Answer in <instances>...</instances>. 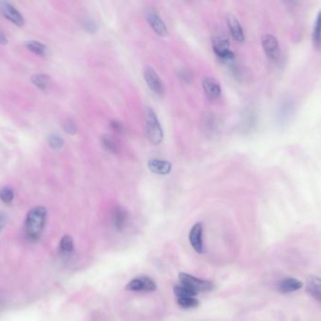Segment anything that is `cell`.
Returning <instances> with one entry per match:
<instances>
[{"instance_id": "6da1fadb", "label": "cell", "mask_w": 321, "mask_h": 321, "mask_svg": "<svg viewBox=\"0 0 321 321\" xmlns=\"http://www.w3.org/2000/svg\"><path fill=\"white\" fill-rule=\"evenodd\" d=\"M46 220L47 210L44 207L38 206L31 209L27 215L24 225L27 238L32 241L40 239L41 233L45 228Z\"/></svg>"}, {"instance_id": "7a4b0ae2", "label": "cell", "mask_w": 321, "mask_h": 321, "mask_svg": "<svg viewBox=\"0 0 321 321\" xmlns=\"http://www.w3.org/2000/svg\"><path fill=\"white\" fill-rule=\"evenodd\" d=\"M145 124L146 136L149 141L154 146L161 144L164 138V132L155 112L151 108H147L146 110Z\"/></svg>"}, {"instance_id": "3957f363", "label": "cell", "mask_w": 321, "mask_h": 321, "mask_svg": "<svg viewBox=\"0 0 321 321\" xmlns=\"http://www.w3.org/2000/svg\"><path fill=\"white\" fill-rule=\"evenodd\" d=\"M179 279L181 285L187 286L195 293L211 291L214 287L213 284L210 281L201 280L193 275H187L184 273H181L179 275Z\"/></svg>"}, {"instance_id": "277c9868", "label": "cell", "mask_w": 321, "mask_h": 321, "mask_svg": "<svg viewBox=\"0 0 321 321\" xmlns=\"http://www.w3.org/2000/svg\"><path fill=\"white\" fill-rule=\"evenodd\" d=\"M212 49L217 57L224 62H231L235 59V55L230 50L229 41L225 36H217L213 39Z\"/></svg>"}, {"instance_id": "5b68a950", "label": "cell", "mask_w": 321, "mask_h": 321, "mask_svg": "<svg viewBox=\"0 0 321 321\" xmlns=\"http://www.w3.org/2000/svg\"><path fill=\"white\" fill-rule=\"evenodd\" d=\"M0 13L3 17L17 27H23L24 18L15 7L6 0H0Z\"/></svg>"}, {"instance_id": "8992f818", "label": "cell", "mask_w": 321, "mask_h": 321, "mask_svg": "<svg viewBox=\"0 0 321 321\" xmlns=\"http://www.w3.org/2000/svg\"><path fill=\"white\" fill-rule=\"evenodd\" d=\"M157 286L154 280L149 276H139L129 282L126 289L130 291L151 292L156 290Z\"/></svg>"}, {"instance_id": "52a82bcc", "label": "cell", "mask_w": 321, "mask_h": 321, "mask_svg": "<svg viewBox=\"0 0 321 321\" xmlns=\"http://www.w3.org/2000/svg\"><path fill=\"white\" fill-rule=\"evenodd\" d=\"M144 78L146 85L151 88L152 92L157 94L159 96H162L164 93V83L160 76H158L156 70L152 67H147L144 70Z\"/></svg>"}, {"instance_id": "ba28073f", "label": "cell", "mask_w": 321, "mask_h": 321, "mask_svg": "<svg viewBox=\"0 0 321 321\" xmlns=\"http://www.w3.org/2000/svg\"><path fill=\"white\" fill-rule=\"evenodd\" d=\"M261 41H262L264 51L269 59L277 60L280 58V47L275 36L269 35V34L262 36Z\"/></svg>"}, {"instance_id": "9c48e42d", "label": "cell", "mask_w": 321, "mask_h": 321, "mask_svg": "<svg viewBox=\"0 0 321 321\" xmlns=\"http://www.w3.org/2000/svg\"><path fill=\"white\" fill-rule=\"evenodd\" d=\"M146 17L147 23H150L152 30H154L158 35L161 37L166 36L167 34L166 26L164 23L163 19L159 16L158 12L154 9H150L146 11Z\"/></svg>"}, {"instance_id": "30bf717a", "label": "cell", "mask_w": 321, "mask_h": 321, "mask_svg": "<svg viewBox=\"0 0 321 321\" xmlns=\"http://www.w3.org/2000/svg\"><path fill=\"white\" fill-rule=\"evenodd\" d=\"M202 86H203L205 94H206L208 99L214 101L221 96L222 88H221V85L219 84L216 79H214L212 77H206L202 82Z\"/></svg>"}, {"instance_id": "8fae6325", "label": "cell", "mask_w": 321, "mask_h": 321, "mask_svg": "<svg viewBox=\"0 0 321 321\" xmlns=\"http://www.w3.org/2000/svg\"><path fill=\"white\" fill-rule=\"evenodd\" d=\"M203 226L201 223H197L193 226L189 234L190 242L193 246L194 251L199 254L203 253Z\"/></svg>"}, {"instance_id": "7c38bea8", "label": "cell", "mask_w": 321, "mask_h": 321, "mask_svg": "<svg viewBox=\"0 0 321 321\" xmlns=\"http://www.w3.org/2000/svg\"><path fill=\"white\" fill-rule=\"evenodd\" d=\"M149 169L154 174L158 175H167L172 170V164L167 161L160 159H152L147 163Z\"/></svg>"}, {"instance_id": "4fadbf2b", "label": "cell", "mask_w": 321, "mask_h": 321, "mask_svg": "<svg viewBox=\"0 0 321 321\" xmlns=\"http://www.w3.org/2000/svg\"><path fill=\"white\" fill-rule=\"evenodd\" d=\"M304 286L303 282L296 279V278H286L279 282L278 284V290L281 293H292V292L298 291Z\"/></svg>"}, {"instance_id": "5bb4252c", "label": "cell", "mask_w": 321, "mask_h": 321, "mask_svg": "<svg viewBox=\"0 0 321 321\" xmlns=\"http://www.w3.org/2000/svg\"><path fill=\"white\" fill-rule=\"evenodd\" d=\"M228 26L234 40L238 41L239 43L243 42L244 41V32H243V30H242L240 23H239V21L232 15H230L228 18Z\"/></svg>"}, {"instance_id": "9a60e30c", "label": "cell", "mask_w": 321, "mask_h": 321, "mask_svg": "<svg viewBox=\"0 0 321 321\" xmlns=\"http://www.w3.org/2000/svg\"><path fill=\"white\" fill-rule=\"evenodd\" d=\"M307 291L316 301L321 303V278L315 275H310L307 278Z\"/></svg>"}, {"instance_id": "2e32d148", "label": "cell", "mask_w": 321, "mask_h": 321, "mask_svg": "<svg viewBox=\"0 0 321 321\" xmlns=\"http://www.w3.org/2000/svg\"><path fill=\"white\" fill-rule=\"evenodd\" d=\"M113 222L115 228L121 231L128 223V212L122 208L117 207L113 211Z\"/></svg>"}, {"instance_id": "e0dca14e", "label": "cell", "mask_w": 321, "mask_h": 321, "mask_svg": "<svg viewBox=\"0 0 321 321\" xmlns=\"http://www.w3.org/2000/svg\"><path fill=\"white\" fill-rule=\"evenodd\" d=\"M24 46L30 52L35 54L37 56H41V57H44L46 55L47 52H48L46 45L41 43L40 41H26L24 42Z\"/></svg>"}, {"instance_id": "ac0fdd59", "label": "cell", "mask_w": 321, "mask_h": 321, "mask_svg": "<svg viewBox=\"0 0 321 321\" xmlns=\"http://www.w3.org/2000/svg\"><path fill=\"white\" fill-rule=\"evenodd\" d=\"M50 76L44 73H38L31 77V82L41 90H46L50 85Z\"/></svg>"}, {"instance_id": "d6986e66", "label": "cell", "mask_w": 321, "mask_h": 321, "mask_svg": "<svg viewBox=\"0 0 321 321\" xmlns=\"http://www.w3.org/2000/svg\"><path fill=\"white\" fill-rule=\"evenodd\" d=\"M102 144L107 152L111 153H117L119 146L116 139L111 135H105L102 137Z\"/></svg>"}, {"instance_id": "ffe728a7", "label": "cell", "mask_w": 321, "mask_h": 321, "mask_svg": "<svg viewBox=\"0 0 321 321\" xmlns=\"http://www.w3.org/2000/svg\"><path fill=\"white\" fill-rule=\"evenodd\" d=\"M313 42L316 48L321 46V12L318 13L315 20L314 31H313Z\"/></svg>"}, {"instance_id": "44dd1931", "label": "cell", "mask_w": 321, "mask_h": 321, "mask_svg": "<svg viewBox=\"0 0 321 321\" xmlns=\"http://www.w3.org/2000/svg\"><path fill=\"white\" fill-rule=\"evenodd\" d=\"M177 303L184 309H191L199 305V300L194 297H180L177 300Z\"/></svg>"}, {"instance_id": "7402d4cb", "label": "cell", "mask_w": 321, "mask_h": 321, "mask_svg": "<svg viewBox=\"0 0 321 321\" xmlns=\"http://www.w3.org/2000/svg\"><path fill=\"white\" fill-rule=\"evenodd\" d=\"M73 239L69 236L65 235L64 237L60 240V250L64 254H70L73 251Z\"/></svg>"}, {"instance_id": "603a6c76", "label": "cell", "mask_w": 321, "mask_h": 321, "mask_svg": "<svg viewBox=\"0 0 321 321\" xmlns=\"http://www.w3.org/2000/svg\"><path fill=\"white\" fill-rule=\"evenodd\" d=\"M174 293H175L177 298L180 297H194L197 293L193 291L192 289L188 288L187 286L183 285H178L174 287Z\"/></svg>"}, {"instance_id": "cb8c5ba5", "label": "cell", "mask_w": 321, "mask_h": 321, "mask_svg": "<svg viewBox=\"0 0 321 321\" xmlns=\"http://www.w3.org/2000/svg\"><path fill=\"white\" fill-rule=\"evenodd\" d=\"M14 199V193L11 188L9 187H3L0 189V199L6 203L10 204Z\"/></svg>"}, {"instance_id": "d4e9b609", "label": "cell", "mask_w": 321, "mask_h": 321, "mask_svg": "<svg viewBox=\"0 0 321 321\" xmlns=\"http://www.w3.org/2000/svg\"><path fill=\"white\" fill-rule=\"evenodd\" d=\"M48 144L53 150L59 151L60 149H62V146L64 145V141L62 140V138L59 135H50L48 138Z\"/></svg>"}, {"instance_id": "484cf974", "label": "cell", "mask_w": 321, "mask_h": 321, "mask_svg": "<svg viewBox=\"0 0 321 321\" xmlns=\"http://www.w3.org/2000/svg\"><path fill=\"white\" fill-rule=\"evenodd\" d=\"M64 130L67 134L70 135H76V125L71 119H67L64 123Z\"/></svg>"}, {"instance_id": "4316f807", "label": "cell", "mask_w": 321, "mask_h": 321, "mask_svg": "<svg viewBox=\"0 0 321 321\" xmlns=\"http://www.w3.org/2000/svg\"><path fill=\"white\" fill-rule=\"evenodd\" d=\"M84 29H85L86 31L89 32V33H94V32L97 30V29H98V27H97V24H96L93 21L87 20V21L84 23Z\"/></svg>"}, {"instance_id": "83f0119b", "label": "cell", "mask_w": 321, "mask_h": 321, "mask_svg": "<svg viewBox=\"0 0 321 321\" xmlns=\"http://www.w3.org/2000/svg\"><path fill=\"white\" fill-rule=\"evenodd\" d=\"M111 128L117 132V133H122L123 132V125L122 123L117 121V120H112L111 121Z\"/></svg>"}, {"instance_id": "f1b7e54d", "label": "cell", "mask_w": 321, "mask_h": 321, "mask_svg": "<svg viewBox=\"0 0 321 321\" xmlns=\"http://www.w3.org/2000/svg\"><path fill=\"white\" fill-rule=\"evenodd\" d=\"M7 219L6 216H5V214H4L3 212H0V234H1L2 230H3V228L5 227Z\"/></svg>"}, {"instance_id": "f546056e", "label": "cell", "mask_w": 321, "mask_h": 321, "mask_svg": "<svg viewBox=\"0 0 321 321\" xmlns=\"http://www.w3.org/2000/svg\"><path fill=\"white\" fill-rule=\"evenodd\" d=\"M8 43H9V40H8L7 36L4 34V32L2 30H0V44L6 45Z\"/></svg>"}]
</instances>
